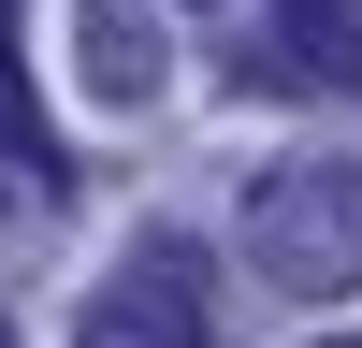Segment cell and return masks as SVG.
Segmentation results:
<instances>
[{"instance_id":"cell-5","label":"cell","mask_w":362,"mask_h":348,"mask_svg":"<svg viewBox=\"0 0 362 348\" xmlns=\"http://www.w3.org/2000/svg\"><path fill=\"white\" fill-rule=\"evenodd\" d=\"M0 160H44V116H29V87H15V73H0ZM44 174H58V160H44Z\"/></svg>"},{"instance_id":"cell-2","label":"cell","mask_w":362,"mask_h":348,"mask_svg":"<svg viewBox=\"0 0 362 348\" xmlns=\"http://www.w3.org/2000/svg\"><path fill=\"white\" fill-rule=\"evenodd\" d=\"M73 348H218V319H203V247L189 232H145L102 276V305H87Z\"/></svg>"},{"instance_id":"cell-3","label":"cell","mask_w":362,"mask_h":348,"mask_svg":"<svg viewBox=\"0 0 362 348\" xmlns=\"http://www.w3.org/2000/svg\"><path fill=\"white\" fill-rule=\"evenodd\" d=\"M276 58L334 102H362V0H276Z\"/></svg>"},{"instance_id":"cell-7","label":"cell","mask_w":362,"mask_h":348,"mask_svg":"<svg viewBox=\"0 0 362 348\" xmlns=\"http://www.w3.org/2000/svg\"><path fill=\"white\" fill-rule=\"evenodd\" d=\"M0 348H15V334H0Z\"/></svg>"},{"instance_id":"cell-6","label":"cell","mask_w":362,"mask_h":348,"mask_svg":"<svg viewBox=\"0 0 362 348\" xmlns=\"http://www.w3.org/2000/svg\"><path fill=\"white\" fill-rule=\"evenodd\" d=\"M334 348H362V334H334Z\"/></svg>"},{"instance_id":"cell-4","label":"cell","mask_w":362,"mask_h":348,"mask_svg":"<svg viewBox=\"0 0 362 348\" xmlns=\"http://www.w3.org/2000/svg\"><path fill=\"white\" fill-rule=\"evenodd\" d=\"M87 44H102V58H87V73H102L116 102H131V87H145V58H131V15H116V0H87Z\"/></svg>"},{"instance_id":"cell-1","label":"cell","mask_w":362,"mask_h":348,"mask_svg":"<svg viewBox=\"0 0 362 348\" xmlns=\"http://www.w3.org/2000/svg\"><path fill=\"white\" fill-rule=\"evenodd\" d=\"M247 261L290 290V305L362 290V174H348V160H276V174H247Z\"/></svg>"}]
</instances>
